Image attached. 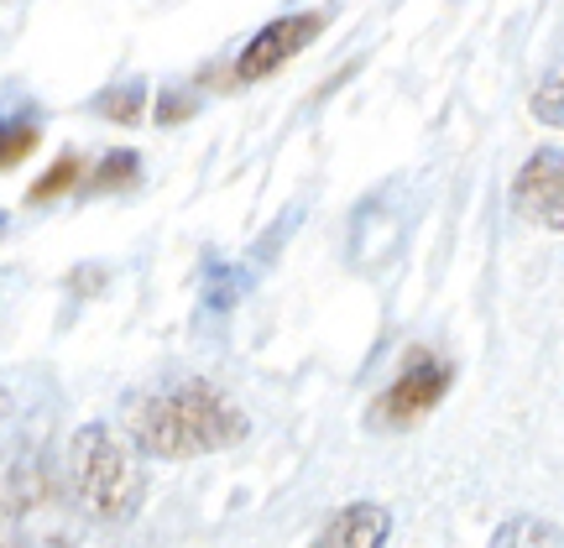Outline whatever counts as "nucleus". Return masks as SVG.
<instances>
[{"label":"nucleus","mask_w":564,"mask_h":548,"mask_svg":"<svg viewBox=\"0 0 564 548\" xmlns=\"http://www.w3.org/2000/svg\"><path fill=\"white\" fill-rule=\"evenodd\" d=\"M126 434L141 454L152 460H194V454H215L246 439V413L220 386L209 382H178L147 392L126 407Z\"/></svg>","instance_id":"1"},{"label":"nucleus","mask_w":564,"mask_h":548,"mask_svg":"<svg viewBox=\"0 0 564 548\" xmlns=\"http://www.w3.org/2000/svg\"><path fill=\"white\" fill-rule=\"evenodd\" d=\"M68 486L84 517L95 523H131L141 507V475L131 449L105 424H89L68 439Z\"/></svg>","instance_id":"2"},{"label":"nucleus","mask_w":564,"mask_h":548,"mask_svg":"<svg viewBox=\"0 0 564 548\" xmlns=\"http://www.w3.org/2000/svg\"><path fill=\"white\" fill-rule=\"evenodd\" d=\"M455 382V371L440 361V355H429V350H408L403 371L382 386V397L371 403V424L377 428H413L423 424L434 407L444 403V392Z\"/></svg>","instance_id":"3"},{"label":"nucleus","mask_w":564,"mask_h":548,"mask_svg":"<svg viewBox=\"0 0 564 548\" xmlns=\"http://www.w3.org/2000/svg\"><path fill=\"white\" fill-rule=\"evenodd\" d=\"M324 26H329V17H324V11H288V17L267 21L262 32L246 42L241 58H236L230 84H257V79H267V74H278L282 63H293L308 42H319Z\"/></svg>","instance_id":"4"},{"label":"nucleus","mask_w":564,"mask_h":548,"mask_svg":"<svg viewBox=\"0 0 564 548\" xmlns=\"http://www.w3.org/2000/svg\"><path fill=\"white\" fill-rule=\"evenodd\" d=\"M512 209L539 230L564 235V146H539L518 178H512Z\"/></svg>","instance_id":"5"},{"label":"nucleus","mask_w":564,"mask_h":548,"mask_svg":"<svg viewBox=\"0 0 564 548\" xmlns=\"http://www.w3.org/2000/svg\"><path fill=\"white\" fill-rule=\"evenodd\" d=\"M53 496V481L42 470L37 449H17L11 460H0V512L6 517H26Z\"/></svg>","instance_id":"6"},{"label":"nucleus","mask_w":564,"mask_h":548,"mask_svg":"<svg viewBox=\"0 0 564 548\" xmlns=\"http://www.w3.org/2000/svg\"><path fill=\"white\" fill-rule=\"evenodd\" d=\"M387 538H392V517H387V507H377V502H350V507H340L314 533L319 548H377V544H387Z\"/></svg>","instance_id":"7"},{"label":"nucleus","mask_w":564,"mask_h":548,"mask_svg":"<svg viewBox=\"0 0 564 548\" xmlns=\"http://www.w3.org/2000/svg\"><path fill=\"white\" fill-rule=\"evenodd\" d=\"M141 183V157L137 152H126V146H116V152H105L100 167L84 178V188H95V194H116V188H137Z\"/></svg>","instance_id":"8"},{"label":"nucleus","mask_w":564,"mask_h":548,"mask_svg":"<svg viewBox=\"0 0 564 548\" xmlns=\"http://www.w3.org/2000/svg\"><path fill=\"white\" fill-rule=\"evenodd\" d=\"M42 142V125L32 121V116H0V173H11L17 163H26L32 152H37Z\"/></svg>","instance_id":"9"},{"label":"nucleus","mask_w":564,"mask_h":548,"mask_svg":"<svg viewBox=\"0 0 564 548\" xmlns=\"http://www.w3.org/2000/svg\"><path fill=\"white\" fill-rule=\"evenodd\" d=\"M95 116H105V121H116V125H137L147 116V84L126 79L116 89H105L100 100H95Z\"/></svg>","instance_id":"10"},{"label":"nucleus","mask_w":564,"mask_h":548,"mask_svg":"<svg viewBox=\"0 0 564 548\" xmlns=\"http://www.w3.org/2000/svg\"><path fill=\"white\" fill-rule=\"evenodd\" d=\"M84 183V163L79 157H74V152H63L58 163L47 167V173H42L37 183H32V188H26V199L32 204H47V199H63V194H68V188H79Z\"/></svg>","instance_id":"11"},{"label":"nucleus","mask_w":564,"mask_h":548,"mask_svg":"<svg viewBox=\"0 0 564 548\" xmlns=\"http://www.w3.org/2000/svg\"><path fill=\"white\" fill-rule=\"evenodd\" d=\"M528 110H533V121L539 125H554V131H564V63L549 74L539 89H533V100H528Z\"/></svg>","instance_id":"12"},{"label":"nucleus","mask_w":564,"mask_h":548,"mask_svg":"<svg viewBox=\"0 0 564 548\" xmlns=\"http://www.w3.org/2000/svg\"><path fill=\"white\" fill-rule=\"evenodd\" d=\"M491 544H564V533L554 528V523H539V517H512L507 528H497V538Z\"/></svg>","instance_id":"13"},{"label":"nucleus","mask_w":564,"mask_h":548,"mask_svg":"<svg viewBox=\"0 0 564 548\" xmlns=\"http://www.w3.org/2000/svg\"><path fill=\"white\" fill-rule=\"evenodd\" d=\"M194 110H199L194 89H162V95H158V110H152V116H158L162 125H178V121H188Z\"/></svg>","instance_id":"14"},{"label":"nucleus","mask_w":564,"mask_h":548,"mask_svg":"<svg viewBox=\"0 0 564 548\" xmlns=\"http://www.w3.org/2000/svg\"><path fill=\"white\" fill-rule=\"evenodd\" d=\"M0 224H6V220H0Z\"/></svg>","instance_id":"15"}]
</instances>
